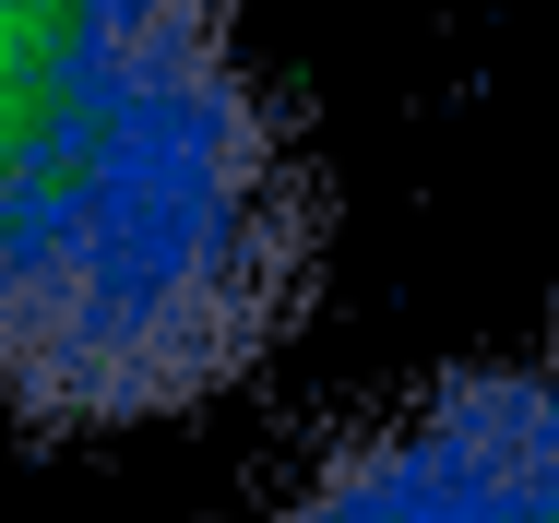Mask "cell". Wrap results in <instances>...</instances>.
Here are the masks:
<instances>
[{"label": "cell", "instance_id": "obj_1", "mask_svg": "<svg viewBox=\"0 0 559 523\" xmlns=\"http://www.w3.org/2000/svg\"><path fill=\"white\" fill-rule=\"evenodd\" d=\"M322 203L238 0H0V417L143 428L310 310Z\"/></svg>", "mask_w": 559, "mask_h": 523}, {"label": "cell", "instance_id": "obj_2", "mask_svg": "<svg viewBox=\"0 0 559 523\" xmlns=\"http://www.w3.org/2000/svg\"><path fill=\"white\" fill-rule=\"evenodd\" d=\"M262 523H559V369L441 381Z\"/></svg>", "mask_w": 559, "mask_h": 523}]
</instances>
